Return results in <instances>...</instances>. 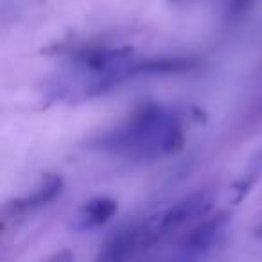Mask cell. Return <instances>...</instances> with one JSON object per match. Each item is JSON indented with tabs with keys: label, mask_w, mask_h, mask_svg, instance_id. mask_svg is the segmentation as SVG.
<instances>
[{
	"label": "cell",
	"mask_w": 262,
	"mask_h": 262,
	"mask_svg": "<svg viewBox=\"0 0 262 262\" xmlns=\"http://www.w3.org/2000/svg\"><path fill=\"white\" fill-rule=\"evenodd\" d=\"M208 207H210V201H208L207 194L196 192V194H192V196L174 203L171 208H167V210L160 212L157 217L149 219L147 223L164 237L165 233H169L171 230H176L178 226H182L183 223L189 221V219L196 217L198 214H203Z\"/></svg>",
	"instance_id": "cell-2"
},
{
	"label": "cell",
	"mask_w": 262,
	"mask_h": 262,
	"mask_svg": "<svg viewBox=\"0 0 262 262\" xmlns=\"http://www.w3.org/2000/svg\"><path fill=\"white\" fill-rule=\"evenodd\" d=\"M198 65L194 58H149L140 61H129L126 65L127 77L155 76V74H180Z\"/></svg>",
	"instance_id": "cell-4"
},
{
	"label": "cell",
	"mask_w": 262,
	"mask_h": 262,
	"mask_svg": "<svg viewBox=\"0 0 262 262\" xmlns=\"http://www.w3.org/2000/svg\"><path fill=\"white\" fill-rule=\"evenodd\" d=\"M117 212V203L108 198H97L84 205L81 210V226L83 228H94V226L104 225L110 217Z\"/></svg>",
	"instance_id": "cell-6"
},
{
	"label": "cell",
	"mask_w": 262,
	"mask_h": 262,
	"mask_svg": "<svg viewBox=\"0 0 262 262\" xmlns=\"http://www.w3.org/2000/svg\"><path fill=\"white\" fill-rule=\"evenodd\" d=\"M253 0H228V16H241Z\"/></svg>",
	"instance_id": "cell-7"
},
{
	"label": "cell",
	"mask_w": 262,
	"mask_h": 262,
	"mask_svg": "<svg viewBox=\"0 0 262 262\" xmlns=\"http://www.w3.org/2000/svg\"><path fill=\"white\" fill-rule=\"evenodd\" d=\"M223 225H225V217H223V215L210 219V221L201 223L200 226H196V228L185 237V241H183V244H182V250L185 251V253H201V251L207 250V248L214 243L217 233L221 232Z\"/></svg>",
	"instance_id": "cell-5"
},
{
	"label": "cell",
	"mask_w": 262,
	"mask_h": 262,
	"mask_svg": "<svg viewBox=\"0 0 262 262\" xmlns=\"http://www.w3.org/2000/svg\"><path fill=\"white\" fill-rule=\"evenodd\" d=\"M61 189H63V180L56 174H47L43 180H41L40 187H38L33 194L11 201V203H8L4 208H2L4 221L20 217V215L27 214V212L36 210V208H40V207H45V205L54 201L56 198L61 194Z\"/></svg>",
	"instance_id": "cell-3"
},
{
	"label": "cell",
	"mask_w": 262,
	"mask_h": 262,
	"mask_svg": "<svg viewBox=\"0 0 262 262\" xmlns=\"http://www.w3.org/2000/svg\"><path fill=\"white\" fill-rule=\"evenodd\" d=\"M257 233H258V235H262V225H260V226H258V228H257Z\"/></svg>",
	"instance_id": "cell-8"
},
{
	"label": "cell",
	"mask_w": 262,
	"mask_h": 262,
	"mask_svg": "<svg viewBox=\"0 0 262 262\" xmlns=\"http://www.w3.org/2000/svg\"><path fill=\"white\" fill-rule=\"evenodd\" d=\"M185 142L176 119L158 104L142 106L120 129L102 139L106 149L122 151L139 158L165 157L180 151Z\"/></svg>",
	"instance_id": "cell-1"
}]
</instances>
